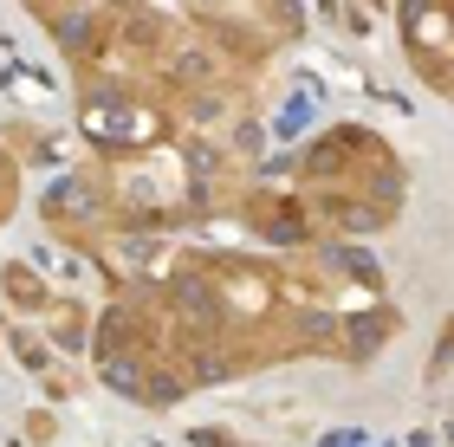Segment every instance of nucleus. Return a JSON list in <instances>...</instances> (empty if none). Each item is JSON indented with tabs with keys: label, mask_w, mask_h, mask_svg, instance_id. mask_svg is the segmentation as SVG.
<instances>
[{
	"label": "nucleus",
	"mask_w": 454,
	"mask_h": 447,
	"mask_svg": "<svg viewBox=\"0 0 454 447\" xmlns=\"http://www.w3.org/2000/svg\"><path fill=\"white\" fill-rule=\"evenodd\" d=\"M293 169H299V195H305V208H312L325 240L383 234L389 220L403 214V195H409V175H403L396 150L364 124L318 130L312 143L299 150Z\"/></svg>",
	"instance_id": "f257e3e1"
},
{
	"label": "nucleus",
	"mask_w": 454,
	"mask_h": 447,
	"mask_svg": "<svg viewBox=\"0 0 454 447\" xmlns=\"http://www.w3.org/2000/svg\"><path fill=\"white\" fill-rule=\"evenodd\" d=\"M234 214H240V227H254L260 240H273V247H286V253L318 247V240H325L293 181H247V195L234 201Z\"/></svg>",
	"instance_id": "f03ea898"
},
{
	"label": "nucleus",
	"mask_w": 454,
	"mask_h": 447,
	"mask_svg": "<svg viewBox=\"0 0 454 447\" xmlns=\"http://www.w3.org/2000/svg\"><path fill=\"white\" fill-rule=\"evenodd\" d=\"M46 312H52V343H59V351H85V343H91V312L78 298H52Z\"/></svg>",
	"instance_id": "7ed1b4c3"
},
{
	"label": "nucleus",
	"mask_w": 454,
	"mask_h": 447,
	"mask_svg": "<svg viewBox=\"0 0 454 447\" xmlns=\"http://www.w3.org/2000/svg\"><path fill=\"white\" fill-rule=\"evenodd\" d=\"M0 279H7L13 312H46V304H52V292H46V279H39V266H33V259H13V266L0 273Z\"/></svg>",
	"instance_id": "20e7f679"
},
{
	"label": "nucleus",
	"mask_w": 454,
	"mask_h": 447,
	"mask_svg": "<svg viewBox=\"0 0 454 447\" xmlns=\"http://www.w3.org/2000/svg\"><path fill=\"white\" fill-rule=\"evenodd\" d=\"M13 201H20V162L0 150V220L13 214Z\"/></svg>",
	"instance_id": "39448f33"
},
{
	"label": "nucleus",
	"mask_w": 454,
	"mask_h": 447,
	"mask_svg": "<svg viewBox=\"0 0 454 447\" xmlns=\"http://www.w3.org/2000/svg\"><path fill=\"white\" fill-rule=\"evenodd\" d=\"M27 441H33V447H52V441H59V428H52V415H46V409L27 415Z\"/></svg>",
	"instance_id": "423d86ee"
},
{
	"label": "nucleus",
	"mask_w": 454,
	"mask_h": 447,
	"mask_svg": "<svg viewBox=\"0 0 454 447\" xmlns=\"http://www.w3.org/2000/svg\"><path fill=\"white\" fill-rule=\"evenodd\" d=\"M442 363H454V318L442 324V337H435V357H428V376H442Z\"/></svg>",
	"instance_id": "0eeeda50"
},
{
	"label": "nucleus",
	"mask_w": 454,
	"mask_h": 447,
	"mask_svg": "<svg viewBox=\"0 0 454 447\" xmlns=\"http://www.w3.org/2000/svg\"><path fill=\"white\" fill-rule=\"evenodd\" d=\"M13 351H20V363H27V370H39V363H46V343H39V337H13Z\"/></svg>",
	"instance_id": "6e6552de"
},
{
	"label": "nucleus",
	"mask_w": 454,
	"mask_h": 447,
	"mask_svg": "<svg viewBox=\"0 0 454 447\" xmlns=\"http://www.w3.org/2000/svg\"><path fill=\"white\" fill-rule=\"evenodd\" d=\"M325 447H364V441H357V435H350V428H344V435H332V441H325Z\"/></svg>",
	"instance_id": "1a4fd4ad"
},
{
	"label": "nucleus",
	"mask_w": 454,
	"mask_h": 447,
	"mask_svg": "<svg viewBox=\"0 0 454 447\" xmlns=\"http://www.w3.org/2000/svg\"><path fill=\"white\" fill-rule=\"evenodd\" d=\"M370 7H389V0H370Z\"/></svg>",
	"instance_id": "9d476101"
}]
</instances>
